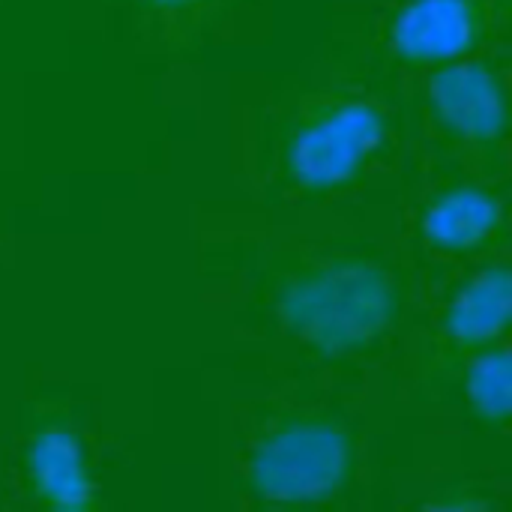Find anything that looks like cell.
<instances>
[{
	"label": "cell",
	"mask_w": 512,
	"mask_h": 512,
	"mask_svg": "<svg viewBox=\"0 0 512 512\" xmlns=\"http://www.w3.org/2000/svg\"><path fill=\"white\" fill-rule=\"evenodd\" d=\"M408 150L405 105L387 81L336 66L291 84L258 111L246 168L273 207H336L387 180Z\"/></svg>",
	"instance_id": "1"
},
{
	"label": "cell",
	"mask_w": 512,
	"mask_h": 512,
	"mask_svg": "<svg viewBox=\"0 0 512 512\" xmlns=\"http://www.w3.org/2000/svg\"><path fill=\"white\" fill-rule=\"evenodd\" d=\"M408 276L396 255L309 243L264 258L249 279V324L327 366L387 351L408 312Z\"/></svg>",
	"instance_id": "2"
},
{
	"label": "cell",
	"mask_w": 512,
	"mask_h": 512,
	"mask_svg": "<svg viewBox=\"0 0 512 512\" xmlns=\"http://www.w3.org/2000/svg\"><path fill=\"white\" fill-rule=\"evenodd\" d=\"M369 477L360 423L321 393L291 390L243 411L234 432L231 483L243 507H348Z\"/></svg>",
	"instance_id": "3"
},
{
	"label": "cell",
	"mask_w": 512,
	"mask_h": 512,
	"mask_svg": "<svg viewBox=\"0 0 512 512\" xmlns=\"http://www.w3.org/2000/svg\"><path fill=\"white\" fill-rule=\"evenodd\" d=\"M510 51L507 45L423 69L405 84L408 144L426 168L510 177Z\"/></svg>",
	"instance_id": "4"
},
{
	"label": "cell",
	"mask_w": 512,
	"mask_h": 512,
	"mask_svg": "<svg viewBox=\"0 0 512 512\" xmlns=\"http://www.w3.org/2000/svg\"><path fill=\"white\" fill-rule=\"evenodd\" d=\"M512 0H381L345 66L381 81L462 60L510 36Z\"/></svg>",
	"instance_id": "5"
},
{
	"label": "cell",
	"mask_w": 512,
	"mask_h": 512,
	"mask_svg": "<svg viewBox=\"0 0 512 512\" xmlns=\"http://www.w3.org/2000/svg\"><path fill=\"white\" fill-rule=\"evenodd\" d=\"M399 237L408 264L441 279L507 255L510 198L504 180L426 168L420 186L405 198Z\"/></svg>",
	"instance_id": "6"
},
{
	"label": "cell",
	"mask_w": 512,
	"mask_h": 512,
	"mask_svg": "<svg viewBox=\"0 0 512 512\" xmlns=\"http://www.w3.org/2000/svg\"><path fill=\"white\" fill-rule=\"evenodd\" d=\"M441 285L444 291L426 306L408 336V381L423 396L456 387V378L480 351L510 336L512 270L507 255L447 276Z\"/></svg>",
	"instance_id": "7"
},
{
	"label": "cell",
	"mask_w": 512,
	"mask_h": 512,
	"mask_svg": "<svg viewBox=\"0 0 512 512\" xmlns=\"http://www.w3.org/2000/svg\"><path fill=\"white\" fill-rule=\"evenodd\" d=\"M12 474L27 507L51 512L102 507L90 444L63 405H36L27 417Z\"/></svg>",
	"instance_id": "8"
},
{
	"label": "cell",
	"mask_w": 512,
	"mask_h": 512,
	"mask_svg": "<svg viewBox=\"0 0 512 512\" xmlns=\"http://www.w3.org/2000/svg\"><path fill=\"white\" fill-rule=\"evenodd\" d=\"M126 33L153 54H195L222 39L243 0H108Z\"/></svg>",
	"instance_id": "9"
},
{
	"label": "cell",
	"mask_w": 512,
	"mask_h": 512,
	"mask_svg": "<svg viewBox=\"0 0 512 512\" xmlns=\"http://www.w3.org/2000/svg\"><path fill=\"white\" fill-rule=\"evenodd\" d=\"M468 420L486 432H510L512 348L510 336L480 351L456 378Z\"/></svg>",
	"instance_id": "10"
}]
</instances>
